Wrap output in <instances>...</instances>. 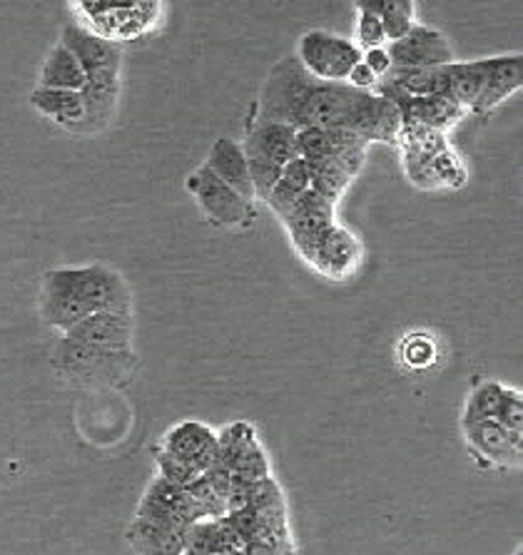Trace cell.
<instances>
[{"label":"cell","instance_id":"cell-8","mask_svg":"<svg viewBox=\"0 0 523 555\" xmlns=\"http://www.w3.org/2000/svg\"><path fill=\"white\" fill-rule=\"evenodd\" d=\"M277 217H280L286 234H290L292 247L305 259L307 251L315 247V242L336 222V205L309 188L290 209H284Z\"/></svg>","mask_w":523,"mask_h":555},{"label":"cell","instance_id":"cell-10","mask_svg":"<svg viewBox=\"0 0 523 555\" xmlns=\"http://www.w3.org/2000/svg\"><path fill=\"white\" fill-rule=\"evenodd\" d=\"M377 95L392 100L396 111L401 115V125H424V128H434L446 132L454 128L467 111L454 100L444 95H407V92L396 90L386 82H377Z\"/></svg>","mask_w":523,"mask_h":555},{"label":"cell","instance_id":"cell-5","mask_svg":"<svg viewBox=\"0 0 523 555\" xmlns=\"http://www.w3.org/2000/svg\"><path fill=\"white\" fill-rule=\"evenodd\" d=\"M297 63L311 78L324 82H347L352 67L361 61V50L347 38L329 30H307L294 50Z\"/></svg>","mask_w":523,"mask_h":555},{"label":"cell","instance_id":"cell-7","mask_svg":"<svg viewBox=\"0 0 523 555\" xmlns=\"http://www.w3.org/2000/svg\"><path fill=\"white\" fill-rule=\"evenodd\" d=\"M463 441L481 468H521L523 434L509 431L496 418L461 422Z\"/></svg>","mask_w":523,"mask_h":555},{"label":"cell","instance_id":"cell-12","mask_svg":"<svg viewBox=\"0 0 523 555\" xmlns=\"http://www.w3.org/2000/svg\"><path fill=\"white\" fill-rule=\"evenodd\" d=\"M86 100V120L80 134L103 132L115 120L117 100H120V65L98 67L86 73V86L80 90Z\"/></svg>","mask_w":523,"mask_h":555},{"label":"cell","instance_id":"cell-33","mask_svg":"<svg viewBox=\"0 0 523 555\" xmlns=\"http://www.w3.org/2000/svg\"><path fill=\"white\" fill-rule=\"evenodd\" d=\"M244 157H247L250 180H252V188H255V199L265 202L269 197V192L275 190L277 180H280L282 167L262 157H252V155H244Z\"/></svg>","mask_w":523,"mask_h":555},{"label":"cell","instance_id":"cell-17","mask_svg":"<svg viewBox=\"0 0 523 555\" xmlns=\"http://www.w3.org/2000/svg\"><path fill=\"white\" fill-rule=\"evenodd\" d=\"M61 43L78 57L80 67L86 73L98 70V67L123 65V50L113 40H107L98 33H92L86 25L67 23L61 33Z\"/></svg>","mask_w":523,"mask_h":555},{"label":"cell","instance_id":"cell-32","mask_svg":"<svg viewBox=\"0 0 523 555\" xmlns=\"http://www.w3.org/2000/svg\"><path fill=\"white\" fill-rule=\"evenodd\" d=\"M401 361L409 369H426L436 361V344L426 334H409L401 344Z\"/></svg>","mask_w":523,"mask_h":555},{"label":"cell","instance_id":"cell-27","mask_svg":"<svg viewBox=\"0 0 523 555\" xmlns=\"http://www.w3.org/2000/svg\"><path fill=\"white\" fill-rule=\"evenodd\" d=\"M309 165V178H311V190L319 192V195L327 197L329 202H340L344 197V192L349 190V184L354 182L352 175L334 163L332 157L324 159H315Z\"/></svg>","mask_w":523,"mask_h":555},{"label":"cell","instance_id":"cell-39","mask_svg":"<svg viewBox=\"0 0 523 555\" xmlns=\"http://www.w3.org/2000/svg\"><path fill=\"white\" fill-rule=\"evenodd\" d=\"M513 555H521V548H519V551H516V553H513Z\"/></svg>","mask_w":523,"mask_h":555},{"label":"cell","instance_id":"cell-22","mask_svg":"<svg viewBox=\"0 0 523 555\" xmlns=\"http://www.w3.org/2000/svg\"><path fill=\"white\" fill-rule=\"evenodd\" d=\"M130 548L138 555H184V535L135 518L128 533Z\"/></svg>","mask_w":523,"mask_h":555},{"label":"cell","instance_id":"cell-26","mask_svg":"<svg viewBox=\"0 0 523 555\" xmlns=\"http://www.w3.org/2000/svg\"><path fill=\"white\" fill-rule=\"evenodd\" d=\"M329 132V142H332V157L336 165L344 167L354 180L361 172V167L367 163V153H369V142L361 140L357 132L344 130V128H327Z\"/></svg>","mask_w":523,"mask_h":555},{"label":"cell","instance_id":"cell-2","mask_svg":"<svg viewBox=\"0 0 523 555\" xmlns=\"http://www.w3.org/2000/svg\"><path fill=\"white\" fill-rule=\"evenodd\" d=\"M38 311L48 326L67 332L95 311H132V294L113 267H58L43 274Z\"/></svg>","mask_w":523,"mask_h":555},{"label":"cell","instance_id":"cell-21","mask_svg":"<svg viewBox=\"0 0 523 555\" xmlns=\"http://www.w3.org/2000/svg\"><path fill=\"white\" fill-rule=\"evenodd\" d=\"M354 8L382 21L386 43L407 36L417 23V0H354Z\"/></svg>","mask_w":523,"mask_h":555},{"label":"cell","instance_id":"cell-18","mask_svg":"<svg viewBox=\"0 0 523 555\" xmlns=\"http://www.w3.org/2000/svg\"><path fill=\"white\" fill-rule=\"evenodd\" d=\"M30 105L36 111L61 125L67 132L80 134L82 120H86V100L80 90H61V88H43L38 86L30 92Z\"/></svg>","mask_w":523,"mask_h":555},{"label":"cell","instance_id":"cell-23","mask_svg":"<svg viewBox=\"0 0 523 555\" xmlns=\"http://www.w3.org/2000/svg\"><path fill=\"white\" fill-rule=\"evenodd\" d=\"M40 86L61 90H82L86 86V70L63 43H58L48 53L43 70H40Z\"/></svg>","mask_w":523,"mask_h":555},{"label":"cell","instance_id":"cell-6","mask_svg":"<svg viewBox=\"0 0 523 555\" xmlns=\"http://www.w3.org/2000/svg\"><path fill=\"white\" fill-rule=\"evenodd\" d=\"M135 518L148 520V524L167 528V531L175 533H188V528L192 524L202 520L200 511L192 499L188 495V491L180 489L170 481H165L163 476H157L142 493V499L138 503V511H135Z\"/></svg>","mask_w":523,"mask_h":555},{"label":"cell","instance_id":"cell-1","mask_svg":"<svg viewBox=\"0 0 523 555\" xmlns=\"http://www.w3.org/2000/svg\"><path fill=\"white\" fill-rule=\"evenodd\" d=\"M367 92L347 86V82H324L286 55L272 65L262 82L255 120L252 122H284L292 128H344L352 130ZM250 122V125H252Z\"/></svg>","mask_w":523,"mask_h":555},{"label":"cell","instance_id":"cell-25","mask_svg":"<svg viewBox=\"0 0 523 555\" xmlns=\"http://www.w3.org/2000/svg\"><path fill=\"white\" fill-rule=\"evenodd\" d=\"M481 88H484V65L481 61H454L446 65V98L461 105L467 113L479 100Z\"/></svg>","mask_w":523,"mask_h":555},{"label":"cell","instance_id":"cell-3","mask_svg":"<svg viewBox=\"0 0 523 555\" xmlns=\"http://www.w3.org/2000/svg\"><path fill=\"white\" fill-rule=\"evenodd\" d=\"M53 369L67 384L80 386V389H117L130 382L132 372L138 369V354L90 347V344L67 339L63 334L53 351Z\"/></svg>","mask_w":523,"mask_h":555},{"label":"cell","instance_id":"cell-38","mask_svg":"<svg viewBox=\"0 0 523 555\" xmlns=\"http://www.w3.org/2000/svg\"><path fill=\"white\" fill-rule=\"evenodd\" d=\"M377 82H379L377 75L371 73L369 67L361 63V61L354 65L352 73L347 75V86L357 88V90H365V92H371V88H377Z\"/></svg>","mask_w":523,"mask_h":555},{"label":"cell","instance_id":"cell-36","mask_svg":"<svg viewBox=\"0 0 523 555\" xmlns=\"http://www.w3.org/2000/svg\"><path fill=\"white\" fill-rule=\"evenodd\" d=\"M357 36H359V43L369 48H384L386 43V36H384V25L382 21L377 18V15L371 13H357Z\"/></svg>","mask_w":523,"mask_h":555},{"label":"cell","instance_id":"cell-14","mask_svg":"<svg viewBox=\"0 0 523 555\" xmlns=\"http://www.w3.org/2000/svg\"><path fill=\"white\" fill-rule=\"evenodd\" d=\"M484 88L474 105L469 107V113L476 117H486L492 111H496L503 100L516 95L523 86V55L509 53V55H496L484 57Z\"/></svg>","mask_w":523,"mask_h":555},{"label":"cell","instance_id":"cell-9","mask_svg":"<svg viewBox=\"0 0 523 555\" xmlns=\"http://www.w3.org/2000/svg\"><path fill=\"white\" fill-rule=\"evenodd\" d=\"M305 262L322 274L324 280L344 282L357 272L361 264V245L357 234L349 232L347 227L334 222L329 230L315 242V247L307 251Z\"/></svg>","mask_w":523,"mask_h":555},{"label":"cell","instance_id":"cell-4","mask_svg":"<svg viewBox=\"0 0 523 555\" xmlns=\"http://www.w3.org/2000/svg\"><path fill=\"white\" fill-rule=\"evenodd\" d=\"M184 190L195 197L197 207L209 222L225 230H242L255 220V202L244 199L230 184H225L207 165L197 167L195 172L184 180Z\"/></svg>","mask_w":523,"mask_h":555},{"label":"cell","instance_id":"cell-15","mask_svg":"<svg viewBox=\"0 0 523 555\" xmlns=\"http://www.w3.org/2000/svg\"><path fill=\"white\" fill-rule=\"evenodd\" d=\"M160 451L170 453V456L188 461L190 466H195L200 474L215 464L217 461V431L202 422H182L173 426L170 431L163 436V441L157 446Z\"/></svg>","mask_w":523,"mask_h":555},{"label":"cell","instance_id":"cell-11","mask_svg":"<svg viewBox=\"0 0 523 555\" xmlns=\"http://www.w3.org/2000/svg\"><path fill=\"white\" fill-rule=\"evenodd\" d=\"M394 67H442L457 61L449 38L432 25L414 23L407 36L386 46Z\"/></svg>","mask_w":523,"mask_h":555},{"label":"cell","instance_id":"cell-20","mask_svg":"<svg viewBox=\"0 0 523 555\" xmlns=\"http://www.w3.org/2000/svg\"><path fill=\"white\" fill-rule=\"evenodd\" d=\"M78 8L95 25L92 33L117 43V30L123 33L130 25L125 18H135V13L140 15L142 8H148V0H78Z\"/></svg>","mask_w":523,"mask_h":555},{"label":"cell","instance_id":"cell-16","mask_svg":"<svg viewBox=\"0 0 523 555\" xmlns=\"http://www.w3.org/2000/svg\"><path fill=\"white\" fill-rule=\"evenodd\" d=\"M297 128L284 122H252L247 128V138L242 142L244 155L269 159V163L284 167L297 157Z\"/></svg>","mask_w":523,"mask_h":555},{"label":"cell","instance_id":"cell-37","mask_svg":"<svg viewBox=\"0 0 523 555\" xmlns=\"http://www.w3.org/2000/svg\"><path fill=\"white\" fill-rule=\"evenodd\" d=\"M361 63H365L379 80L392 70V57L386 53V48H369L367 53H361Z\"/></svg>","mask_w":523,"mask_h":555},{"label":"cell","instance_id":"cell-24","mask_svg":"<svg viewBox=\"0 0 523 555\" xmlns=\"http://www.w3.org/2000/svg\"><path fill=\"white\" fill-rule=\"evenodd\" d=\"M309 188H311V178H309L307 159L294 157L292 163H286L282 167L280 180H277L275 190L269 192V197L265 202L275 215H282L284 209H290Z\"/></svg>","mask_w":523,"mask_h":555},{"label":"cell","instance_id":"cell-29","mask_svg":"<svg viewBox=\"0 0 523 555\" xmlns=\"http://www.w3.org/2000/svg\"><path fill=\"white\" fill-rule=\"evenodd\" d=\"M503 393V384L499 382H481L476 384L471 393L467 397V403H463L461 411V422H476V418H494L496 409H499Z\"/></svg>","mask_w":523,"mask_h":555},{"label":"cell","instance_id":"cell-31","mask_svg":"<svg viewBox=\"0 0 523 555\" xmlns=\"http://www.w3.org/2000/svg\"><path fill=\"white\" fill-rule=\"evenodd\" d=\"M297 157L315 163V159H324L332 155V142H329L327 128H317V125H307V128H297Z\"/></svg>","mask_w":523,"mask_h":555},{"label":"cell","instance_id":"cell-28","mask_svg":"<svg viewBox=\"0 0 523 555\" xmlns=\"http://www.w3.org/2000/svg\"><path fill=\"white\" fill-rule=\"evenodd\" d=\"M255 441H257V431L255 426L247 422H234V424L222 426L217 431V461L232 470V466L238 464V459Z\"/></svg>","mask_w":523,"mask_h":555},{"label":"cell","instance_id":"cell-13","mask_svg":"<svg viewBox=\"0 0 523 555\" xmlns=\"http://www.w3.org/2000/svg\"><path fill=\"white\" fill-rule=\"evenodd\" d=\"M67 339L115 351H135V314L132 311H95L63 332Z\"/></svg>","mask_w":523,"mask_h":555},{"label":"cell","instance_id":"cell-30","mask_svg":"<svg viewBox=\"0 0 523 555\" xmlns=\"http://www.w3.org/2000/svg\"><path fill=\"white\" fill-rule=\"evenodd\" d=\"M184 491H188L192 503L197 506L202 520H215V518L227 516V501L219 499L217 491L209 486V481L205 478V474H200Z\"/></svg>","mask_w":523,"mask_h":555},{"label":"cell","instance_id":"cell-35","mask_svg":"<svg viewBox=\"0 0 523 555\" xmlns=\"http://www.w3.org/2000/svg\"><path fill=\"white\" fill-rule=\"evenodd\" d=\"M496 422L509 428V431L523 434V393L519 389H509L503 386L499 409L494 414Z\"/></svg>","mask_w":523,"mask_h":555},{"label":"cell","instance_id":"cell-34","mask_svg":"<svg viewBox=\"0 0 523 555\" xmlns=\"http://www.w3.org/2000/svg\"><path fill=\"white\" fill-rule=\"evenodd\" d=\"M155 464H157V476H163L165 481L180 486V489H188V486L200 476V470L195 466H190L188 461L175 459V456H170V453H165L160 449H157Z\"/></svg>","mask_w":523,"mask_h":555},{"label":"cell","instance_id":"cell-19","mask_svg":"<svg viewBox=\"0 0 523 555\" xmlns=\"http://www.w3.org/2000/svg\"><path fill=\"white\" fill-rule=\"evenodd\" d=\"M205 165L225 184H230L234 192H240L244 199L255 202V188H252V180H250L247 157H244V150L238 140L219 138L213 145V150H209Z\"/></svg>","mask_w":523,"mask_h":555}]
</instances>
